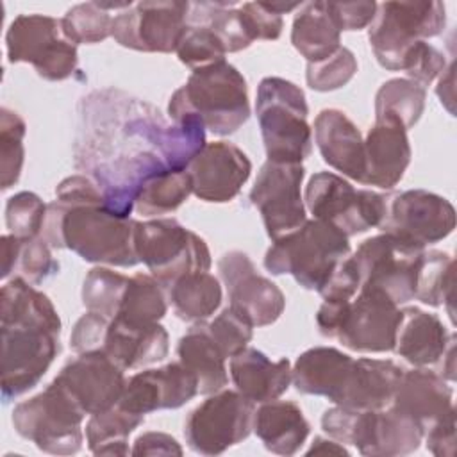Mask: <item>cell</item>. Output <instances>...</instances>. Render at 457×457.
<instances>
[{"label": "cell", "instance_id": "cell-1", "mask_svg": "<svg viewBox=\"0 0 457 457\" xmlns=\"http://www.w3.org/2000/svg\"><path fill=\"white\" fill-rule=\"evenodd\" d=\"M205 143L196 118L171 121L143 98L102 87L77 105L73 166L100 187L111 212L129 218L150 179L186 170Z\"/></svg>", "mask_w": 457, "mask_h": 457}, {"label": "cell", "instance_id": "cell-2", "mask_svg": "<svg viewBox=\"0 0 457 457\" xmlns=\"http://www.w3.org/2000/svg\"><path fill=\"white\" fill-rule=\"evenodd\" d=\"M2 400L7 403L39 384L57 357L61 318L52 300L16 275L0 289Z\"/></svg>", "mask_w": 457, "mask_h": 457}, {"label": "cell", "instance_id": "cell-3", "mask_svg": "<svg viewBox=\"0 0 457 457\" xmlns=\"http://www.w3.org/2000/svg\"><path fill=\"white\" fill-rule=\"evenodd\" d=\"M137 220L111 212L105 204H48L43 237L52 248H68L87 262L118 268L139 264L134 234Z\"/></svg>", "mask_w": 457, "mask_h": 457}, {"label": "cell", "instance_id": "cell-4", "mask_svg": "<svg viewBox=\"0 0 457 457\" xmlns=\"http://www.w3.org/2000/svg\"><path fill=\"white\" fill-rule=\"evenodd\" d=\"M168 114L171 121L196 118L212 134L230 136L250 118L246 80L227 61L196 68L171 95Z\"/></svg>", "mask_w": 457, "mask_h": 457}, {"label": "cell", "instance_id": "cell-5", "mask_svg": "<svg viewBox=\"0 0 457 457\" xmlns=\"http://www.w3.org/2000/svg\"><path fill=\"white\" fill-rule=\"evenodd\" d=\"M348 255V236L332 223L312 218L271 243L264 268L271 275H291L303 289L320 291Z\"/></svg>", "mask_w": 457, "mask_h": 457}, {"label": "cell", "instance_id": "cell-6", "mask_svg": "<svg viewBox=\"0 0 457 457\" xmlns=\"http://www.w3.org/2000/svg\"><path fill=\"white\" fill-rule=\"evenodd\" d=\"M398 305L382 291L361 287L343 302L323 300L316 312L321 336L339 341L353 352H391L400 323Z\"/></svg>", "mask_w": 457, "mask_h": 457}, {"label": "cell", "instance_id": "cell-7", "mask_svg": "<svg viewBox=\"0 0 457 457\" xmlns=\"http://www.w3.org/2000/svg\"><path fill=\"white\" fill-rule=\"evenodd\" d=\"M255 114L268 161L300 162L312 152L305 93L282 77H264L257 86Z\"/></svg>", "mask_w": 457, "mask_h": 457}, {"label": "cell", "instance_id": "cell-8", "mask_svg": "<svg viewBox=\"0 0 457 457\" xmlns=\"http://www.w3.org/2000/svg\"><path fill=\"white\" fill-rule=\"evenodd\" d=\"M321 428L337 443L352 445L370 457L409 455L420 448L425 436L418 421L391 405L377 411L336 405L323 412Z\"/></svg>", "mask_w": 457, "mask_h": 457}, {"label": "cell", "instance_id": "cell-9", "mask_svg": "<svg viewBox=\"0 0 457 457\" xmlns=\"http://www.w3.org/2000/svg\"><path fill=\"white\" fill-rule=\"evenodd\" d=\"M443 2H382L368 29L370 46L378 64L389 71H403L412 46L445 30Z\"/></svg>", "mask_w": 457, "mask_h": 457}, {"label": "cell", "instance_id": "cell-10", "mask_svg": "<svg viewBox=\"0 0 457 457\" xmlns=\"http://www.w3.org/2000/svg\"><path fill=\"white\" fill-rule=\"evenodd\" d=\"M86 416L68 391L52 380L41 393L14 407L12 425L41 452L73 455L84 443L82 421Z\"/></svg>", "mask_w": 457, "mask_h": 457}, {"label": "cell", "instance_id": "cell-11", "mask_svg": "<svg viewBox=\"0 0 457 457\" xmlns=\"http://www.w3.org/2000/svg\"><path fill=\"white\" fill-rule=\"evenodd\" d=\"M134 245L139 262L164 287L186 273L211 270L207 243L175 218L137 221Z\"/></svg>", "mask_w": 457, "mask_h": 457}, {"label": "cell", "instance_id": "cell-12", "mask_svg": "<svg viewBox=\"0 0 457 457\" xmlns=\"http://www.w3.org/2000/svg\"><path fill=\"white\" fill-rule=\"evenodd\" d=\"M305 209L332 223L348 237L380 227L387 212V198L371 189H355L345 177L332 171L314 173L303 193Z\"/></svg>", "mask_w": 457, "mask_h": 457}, {"label": "cell", "instance_id": "cell-13", "mask_svg": "<svg viewBox=\"0 0 457 457\" xmlns=\"http://www.w3.org/2000/svg\"><path fill=\"white\" fill-rule=\"evenodd\" d=\"M5 46L9 62H29L45 80L61 82L77 71V45L64 36L61 18L16 16L7 29Z\"/></svg>", "mask_w": 457, "mask_h": 457}, {"label": "cell", "instance_id": "cell-14", "mask_svg": "<svg viewBox=\"0 0 457 457\" xmlns=\"http://www.w3.org/2000/svg\"><path fill=\"white\" fill-rule=\"evenodd\" d=\"M255 403L239 391L209 395L186 418L184 437L200 455H218L245 441L253 430Z\"/></svg>", "mask_w": 457, "mask_h": 457}, {"label": "cell", "instance_id": "cell-15", "mask_svg": "<svg viewBox=\"0 0 457 457\" xmlns=\"http://www.w3.org/2000/svg\"><path fill=\"white\" fill-rule=\"evenodd\" d=\"M423 250L382 232L364 239L350 257L359 271L361 287L382 291L400 305L414 300L416 275Z\"/></svg>", "mask_w": 457, "mask_h": 457}, {"label": "cell", "instance_id": "cell-16", "mask_svg": "<svg viewBox=\"0 0 457 457\" xmlns=\"http://www.w3.org/2000/svg\"><path fill=\"white\" fill-rule=\"evenodd\" d=\"M305 170L300 162L266 161L250 191V202L261 212L271 241L296 230L307 221L302 198Z\"/></svg>", "mask_w": 457, "mask_h": 457}, {"label": "cell", "instance_id": "cell-17", "mask_svg": "<svg viewBox=\"0 0 457 457\" xmlns=\"http://www.w3.org/2000/svg\"><path fill=\"white\" fill-rule=\"evenodd\" d=\"M189 2L157 0L137 2L112 18L111 37L137 52L170 54L187 27Z\"/></svg>", "mask_w": 457, "mask_h": 457}, {"label": "cell", "instance_id": "cell-18", "mask_svg": "<svg viewBox=\"0 0 457 457\" xmlns=\"http://www.w3.org/2000/svg\"><path fill=\"white\" fill-rule=\"evenodd\" d=\"M380 228L412 246L425 248L453 232L455 209L445 196L427 189H407L387 202Z\"/></svg>", "mask_w": 457, "mask_h": 457}, {"label": "cell", "instance_id": "cell-19", "mask_svg": "<svg viewBox=\"0 0 457 457\" xmlns=\"http://www.w3.org/2000/svg\"><path fill=\"white\" fill-rule=\"evenodd\" d=\"M218 271L227 289L228 305L253 327L275 323L286 309V296L268 277L261 275L252 259L239 250L227 252L218 261Z\"/></svg>", "mask_w": 457, "mask_h": 457}, {"label": "cell", "instance_id": "cell-20", "mask_svg": "<svg viewBox=\"0 0 457 457\" xmlns=\"http://www.w3.org/2000/svg\"><path fill=\"white\" fill-rule=\"evenodd\" d=\"M54 380L68 391L87 416L118 405L127 384L125 370L100 350L77 353Z\"/></svg>", "mask_w": 457, "mask_h": 457}, {"label": "cell", "instance_id": "cell-21", "mask_svg": "<svg viewBox=\"0 0 457 457\" xmlns=\"http://www.w3.org/2000/svg\"><path fill=\"white\" fill-rule=\"evenodd\" d=\"M187 173L196 198L225 204L239 195L252 173V162L234 143L212 141L191 159Z\"/></svg>", "mask_w": 457, "mask_h": 457}, {"label": "cell", "instance_id": "cell-22", "mask_svg": "<svg viewBox=\"0 0 457 457\" xmlns=\"http://www.w3.org/2000/svg\"><path fill=\"white\" fill-rule=\"evenodd\" d=\"M198 395L195 375L180 362L143 370L127 378L118 405L134 414L179 409Z\"/></svg>", "mask_w": 457, "mask_h": 457}, {"label": "cell", "instance_id": "cell-23", "mask_svg": "<svg viewBox=\"0 0 457 457\" xmlns=\"http://www.w3.org/2000/svg\"><path fill=\"white\" fill-rule=\"evenodd\" d=\"M412 150L407 130L393 118H375L364 137V180L366 186L393 189L411 162Z\"/></svg>", "mask_w": 457, "mask_h": 457}, {"label": "cell", "instance_id": "cell-24", "mask_svg": "<svg viewBox=\"0 0 457 457\" xmlns=\"http://www.w3.org/2000/svg\"><path fill=\"white\" fill-rule=\"evenodd\" d=\"M314 141L323 161L352 180H364V139L357 125L339 109H323L314 120Z\"/></svg>", "mask_w": 457, "mask_h": 457}, {"label": "cell", "instance_id": "cell-25", "mask_svg": "<svg viewBox=\"0 0 457 457\" xmlns=\"http://www.w3.org/2000/svg\"><path fill=\"white\" fill-rule=\"evenodd\" d=\"M100 352L121 370H137L162 361L170 352V336L157 323L132 325L112 318L109 321Z\"/></svg>", "mask_w": 457, "mask_h": 457}, {"label": "cell", "instance_id": "cell-26", "mask_svg": "<svg viewBox=\"0 0 457 457\" xmlns=\"http://www.w3.org/2000/svg\"><path fill=\"white\" fill-rule=\"evenodd\" d=\"M453 389L439 373L427 368L403 370L391 407L427 428L453 409Z\"/></svg>", "mask_w": 457, "mask_h": 457}, {"label": "cell", "instance_id": "cell-27", "mask_svg": "<svg viewBox=\"0 0 457 457\" xmlns=\"http://www.w3.org/2000/svg\"><path fill=\"white\" fill-rule=\"evenodd\" d=\"M230 378L245 398L264 403L280 398L293 382L289 359L271 361L257 348L246 346L230 357Z\"/></svg>", "mask_w": 457, "mask_h": 457}, {"label": "cell", "instance_id": "cell-28", "mask_svg": "<svg viewBox=\"0 0 457 457\" xmlns=\"http://www.w3.org/2000/svg\"><path fill=\"white\" fill-rule=\"evenodd\" d=\"M353 357L332 346H314L293 364V384L298 393L325 396L339 403L350 378Z\"/></svg>", "mask_w": 457, "mask_h": 457}, {"label": "cell", "instance_id": "cell-29", "mask_svg": "<svg viewBox=\"0 0 457 457\" xmlns=\"http://www.w3.org/2000/svg\"><path fill=\"white\" fill-rule=\"evenodd\" d=\"M400 314L393 350L414 368L437 364L453 334L446 330L436 314L418 307H405L400 311Z\"/></svg>", "mask_w": 457, "mask_h": 457}, {"label": "cell", "instance_id": "cell-30", "mask_svg": "<svg viewBox=\"0 0 457 457\" xmlns=\"http://www.w3.org/2000/svg\"><path fill=\"white\" fill-rule=\"evenodd\" d=\"M403 368L389 359H353L346 389L339 407L357 411H377L391 403Z\"/></svg>", "mask_w": 457, "mask_h": 457}, {"label": "cell", "instance_id": "cell-31", "mask_svg": "<svg viewBox=\"0 0 457 457\" xmlns=\"http://www.w3.org/2000/svg\"><path fill=\"white\" fill-rule=\"evenodd\" d=\"M253 432L268 452L289 457L303 446L311 425L295 402L277 398L255 411Z\"/></svg>", "mask_w": 457, "mask_h": 457}, {"label": "cell", "instance_id": "cell-32", "mask_svg": "<svg viewBox=\"0 0 457 457\" xmlns=\"http://www.w3.org/2000/svg\"><path fill=\"white\" fill-rule=\"evenodd\" d=\"M179 362L189 370L198 384V395H212L228 382L227 357L211 337L205 321H196L177 345Z\"/></svg>", "mask_w": 457, "mask_h": 457}, {"label": "cell", "instance_id": "cell-33", "mask_svg": "<svg viewBox=\"0 0 457 457\" xmlns=\"http://www.w3.org/2000/svg\"><path fill=\"white\" fill-rule=\"evenodd\" d=\"M291 43L307 62L323 61L341 46V30L327 2L302 4L293 20Z\"/></svg>", "mask_w": 457, "mask_h": 457}, {"label": "cell", "instance_id": "cell-34", "mask_svg": "<svg viewBox=\"0 0 457 457\" xmlns=\"http://www.w3.org/2000/svg\"><path fill=\"white\" fill-rule=\"evenodd\" d=\"M175 314L184 321H205L221 305V284L209 271H191L168 287Z\"/></svg>", "mask_w": 457, "mask_h": 457}, {"label": "cell", "instance_id": "cell-35", "mask_svg": "<svg viewBox=\"0 0 457 457\" xmlns=\"http://www.w3.org/2000/svg\"><path fill=\"white\" fill-rule=\"evenodd\" d=\"M187 25L209 27L227 54L241 52L255 41L236 2H189Z\"/></svg>", "mask_w": 457, "mask_h": 457}, {"label": "cell", "instance_id": "cell-36", "mask_svg": "<svg viewBox=\"0 0 457 457\" xmlns=\"http://www.w3.org/2000/svg\"><path fill=\"white\" fill-rule=\"evenodd\" d=\"M145 416L114 405L93 414L86 425L87 448L95 455H129V436L143 425Z\"/></svg>", "mask_w": 457, "mask_h": 457}, {"label": "cell", "instance_id": "cell-37", "mask_svg": "<svg viewBox=\"0 0 457 457\" xmlns=\"http://www.w3.org/2000/svg\"><path fill=\"white\" fill-rule=\"evenodd\" d=\"M164 286L150 273H136L129 278L116 320L132 325L157 323L168 311Z\"/></svg>", "mask_w": 457, "mask_h": 457}, {"label": "cell", "instance_id": "cell-38", "mask_svg": "<svg viewBox=\"0 0 457 457\" xmlns=\"http://www.w3.org/2000/svg\"><path fill=\"white\" fill-rule=\"evenodd\" d=\"M414 298L432 307H446L453 321V259L450 253L423 250L416 275Z\"/></svg>", "mask_w": 457, "mask_h": 457}, {"label": "cell", "instance_id": "cell-39", "mask_svg": "<svg viewBox=\"0 0 457 457\" xmlns=\"http://www.w3.org/2000/svg\"><path fill=\"white\" fill-rule=\"evenodd\" d=\"M427 89L411 79H391L375 95V118H393L405 130L423 114Z\"/></svg>", "mask_w": 457, "mask_h": 457}, {"label": "cell", "instance_id": "cell-40", "mask_svg": "<svg viewBox=\"0 0 457 457\" xmlns=\"http://www.w3.org/2000/svg\"><path fill=\"white\" fill-rule=\"evenodd\" d=\"M193 193L191 177L186 170L164 171L150 179L139 191L134 209L143 216H161L177 211Z\"/></svg>", "mask_w": 457, "mask_h": 457}, {"label": "cell", "instance_id": "cell-41", "mask_svg": "<svg viewBox=\"0 0 457 457\" xmlns=\"http://www.w3.org/2000/svg\"><path fill=\"white\" fill-rule=\"evenodd\" d=\"M129 278L105 266H96L87 271L82 284V303L87 311L98 312L112 320L120 309Z\"/></svg>", "mask_w": 457, "mask_h": 457}, {"label": "cell", "instance_id": "cell-42", "mask_svg": "<svg viewBox=\"0 0 457 457\" xmlns=\"http://www.w3.org/2000/svg\"><path fill=\"white\" fill-rule=\"evenodd\" d=\"M112 18L100 2H86L68 9L61 18V27L71 43L93 45L111 36Z\"/></svg>", "mask_w": 457, "mask_h": 457}, {"label": "cell", "instance_id": "cell-43", "mask_svg": "<svg viewBox=\"0 0 457 457\" xmlns=\"http://www.w3.org/2000/svg\"><path fill=\"white\" fill-rule=\"evenodd\" d=\"M27 134V125L23 118L7 109H0V171H2V189L12 187L21 175L25 148L23 137Z\"/></svg>", "mask_w": 457, "mask_h": 457}, {"label": "cell", "instance_id": "cell-44", "mask_svg": "<svg viewBox=\"0 0 457 457\" xmlns=\"http://www.w3.org/2000/svg\"><path fill=\"white\" fill-rule=\"evenodd\" d=\"M48 204H45L32 191H20L12 195L5 204V223L9 234L21 241L39 237L46 218Z\"/></svg>", "mask_w": 457, "mask_h": 457}, {"label": "cell", "instance_id": "cell-45", "mask_svg": "<svg viewBox=\"0 0 457 457\" xmlns=\"http://www.w3.org/2000/svg\"><path fill=\"white\" fill-rule=\"evenodd\" d=\"M179 61L193 70L225 61V46L205 25H187L175 50Z\"/></svg>", "mask_w": 457, "mask_h": 457}, {"label": "cell", "instance_id": "cell-46", "mask_svg": "<svg viewBox=\"0 0 457 457\" xmlns=\"http://www.w3.org/2000/svg\"><path fill=\"white\" fill-rule=\"evenodd\" d=\"M357 71V59L346 46H339L332 55L318 62H307L305 80L314 91H336L346 86Z\"/></svg>", "mask_w": 457, "mask_h": 457}, {"label": "cell", "instance_id": "cell-47", "mask_svg": "<svg viewBox=\"0 0 457 457\" xmlns=\"http://www.w3.org/2000/svg\"><path fill=\"white\" fill-rule=\"evenodd\" d=\"M205 325L227 359L246 348L253 336V325L230 305L225 307L212 321H205Z\"/></svg>", "mask_w": 457, "mask_h": 457}, {"label": "cell", "instance_id": "cell-48", "mask_svg": "<svg viewBox=\"0 0 457 457\" xmlns=\"http://www.w3.org/2000/svg\"><path fill=\"white\" fill-rule=\"evenodd\" d=\"M16 268H20V277L37 286L59 271V262L52 255V246L39 236L21 243Z\"/></svg>", "mask_w": 457, "mask_h": 457}, {"label": "cell", "instance_id": "cell-49", "mask_svg": "<svg viewBox=\"0 0 457 457\" xmlns=\"http://www.w3.org/2000/svg\"><path fill=\"white\" fill-rule=\"evenodd\" d=\"M445 68H446L445 54L439 52L434 45L427 41H420L409 52L403 71L409 75L411 80L425 87L434 79H437L445 71Z\"/></svg>", "mask_w": 457, "mask_h": 457}, {"label": "cell", "instance_id": "cell-50", "mask_svg": "<svg viewBox=\"0 0 457 457\" xmlns=\"http://www.w3.org/2000/svg\"><path fill=\"white\" fill-rule=\"evenodd\" d=\"M109 318L98 314V312H91L87 311L86 314H82L77 323L73 325L71 336H70V345L71 350L77 353H84V352H93V350H100L107 327H109Z\"/></svg>", "mask_w": 457, "mask_h": 457}, {"label": "cell", "instance_id": "cell-51", "mask_svg": "<svg viewBox=\"0 0 457 457\" xmlns=\"http://www.w3.org/2000/svg\"><path fill=\"white\" fill-rule=\"evenodd\" d=\"M253 39L275 41L280 37L284 29V20L280 14L271 11L266 2H246L239 5Z\"/></svg>", "mask_w": 457, "mask_h": 457}, {"label": "cell", "instance_id": "cell-52", "mask_svg": "<svg viewBox=\"0 0 457 457\" xmlns=\"http://www.w3.org/2000/svg\"><path fill=\"white\" fill-rule=\"evenodd\" d=\"M361 287V278L359 271L355 268V262L348 255L330 275L327 284L318 291L323 300L330 302H343L350 300L359 293Z\"/></svg>", "mask_w": 457, "mask_h": 457}, {"label": "cell", "instance_id": "cell-53", "mask_svg": "<svg viewBox=\"0 0 457 457\" xmlns=\"http://www.w3.org/2000/svg\"><path fill=\"white\" fill-rule=\"evenodd\" d=\"M339 30H361L370 27L377 12V2H327Z\"/></svg>", "mask_w": 457, "mask_h": 457}, {"label": "cell", "instance_id": "cell-54", "mask_svg": "<svg viewBox=\"0 0 457 457\" xmlns=\"http://www.w3.org/2000/svg\"><path fill=\"white\" fill-rule=\"evenodd\" d=\"M427 448L436 457L455 455V407L450 409L443 418L432 423L425 432Z\"/></svg>", "mask_w": 457, "mask_h": 457}, {"label": "cell", "instance_id": "cell-55", "mask_svg": "<svg viewBox=\"0 0 457 457\" xmlns=\"http://www.w3.org/2000/svg\"><path fill=\"white\" fill-rule=\"evenodd\" d=\"M132 455H182L184 450L175 437L164 432H145L134 441Z\"/></svg>", "mask_w": 457, "mask_h": 457}, {"label": "cell", "instance_id": "cell-56", "mask_svg": "<svg viewBox=\"0 0 457 457\" xmlns=\"http://www.w3.org/2000/svg\"><path fill=\"white\" fill-rule=\"evenodd\" d=\"M21 239H18L12 234H5L0 239V246H2V278H7L18 266V259H20V252H21Z\"/></svg>", "mask_w": 457, "mask_h": 457}, {"label": "cell", "instance_id": "cell-57", "mask_svg": "<svg viewBox=\"0 0 457 457\" xmlns=\"http://www.w3.org/2000/svg\"><path fill=\"white\" fill-rule=\"evenodd\" d=\"M312 453H337V455H348V450L345 445L337 443L336 439H327V437H314L311 448L307 450V455Z\"/></svg>", "mask_w": 457, "mask_h": 457}, {"label": "cell", "instance_id": "cell-58", "mask_svg": "<svg viewBox=\"0 0 457 457\" xmlns=\"http://www.w3.org/2000/svg\"><path fill=\"white\" fill-rule=\"evenodd\" d=\"M455 337H452V341H450V345H448V348H446V352L443 353V373H439L443 378H446V380H450V382H453L455 380Z\"/></svg>", "mask_w": 457, "mask_h": 457}]
</instances>
